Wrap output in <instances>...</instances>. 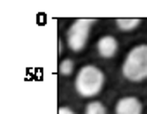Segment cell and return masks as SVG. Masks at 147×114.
Masks as SVG:
<instances>
[{"label":"cell","mask_w":147,"mask_h":114,"mask_svg":"<svg viewBox=\"0 0 147 114\" xmlns=\"http://www.w3.org/2000/svg\"><path fill=\"white\" fill-rule=\"evenodd\" d=\"M138 24H140V19L138 17H121V19H116V26L119 30H123V31L135 30Z\"/></svg>","instance_id":"8992f818"},{"label":"cell","mask_w":147,"mask_h":114,"mask_svg":"<svg viewBox=\"0 0 147 114\" xmlns=\"http://www.w3.org/2000/svg\"><path fill=\"white\" fill-rule=\"evenodd\" d=\"M61 74L62 76H69L71 73H73V69H75V64H73V61L71 59H64L62 62H61Z\"/></svg>","instance_id":"ba28073f"},{"label":"cell","mask_w":147,"mask_h":114,"mask_svg":"<svg viewBox=\"0 0 147 114\" xmlns=\"http://www.w3.org/2000/svg\"><path fill=\"white\" fill-rule=\"evenodd\" d=\"M75 87L82 97H94L104 87V74L97 66H83L76 74Z\"/></svg>","instance_id":"7a4b0ae2"},{"label":"cell","mask_w":147,"mask_h":114,"mask_svg":"<svg viewBox=\"0 0 147 114\" xmlns=\"http://www.w3.org/2000/svg\"><path fill=\"white\" fill-rule=\"evenodd\" d=\"M123 74L130 81H142L147 78V45L131 48L123 62Z\"/></svg>","instance_id":"6da1fadb"},{"label":"cell","mask_w":147,"mask_h":114,"mask_svg":"<svg viewBox=\"0 0 147 114\" xmlns=\"http://www.w3.org/2000/svg\"><path fill=\"white\" fill-rule=\"evenodd\" d=\"M97 50L102 57H106V59H109V57L116 55L118 52V42L114 36H102L97 43Z\"/></svg>","instance_id":"5b68a950"},{"label":"cell","mask_w":147,"mask_h":114,"mask_svg":"<svg viewBox=\"0 0 147 114\" xmlns=\"http://www.w3.org/2000/svg\"><path fill=\"white\" fill-rule=\"evenodd\" d=\"M59 114H75V112H73L69 107H61L59 109Z\"/></svg>","instance_id":"9c48e42d"},{"label":"cell","mask_w":147,"mask_h":114,"mask_svg":"<svg viewBox=\"0 0 147 114\" xmlns=\"http://www.w3.org/2000/svg\"><path fill=\"white\" fill-rule=\"evenodd\" d=\"M92 24H94V19H78L69 26V30H67V45L73 52H80L85 47Z\"/></svg>","instance_id":"3957f363"},{"label":"cell","mask_w":147,"mask_h":114,"mask_svg":"<svg viewBox=\"0 0 147 114\" xmlns=\"http://www.w3.org/2000/svg\"><path fill=\"white\" fill-rule=\"evenodd\" d=\"M85 114H106V107L100 102H90L85 109Z\"/></svg>","instance_id":"52a82bcc"},{"label":"cell","mask_w":147,"mask_h":114,"mask_svg":"<svg viewBox=\"0 0 147 114\" xmlns=\"http://www.w3.org/2000/svg\"><path fill=\"white\" fill-rule=\"evenodd\" d=\"M116 114H142V104L135 97H123L116 104Z\"/></svg>","instance_id":"277c9868"}]
</instances>
